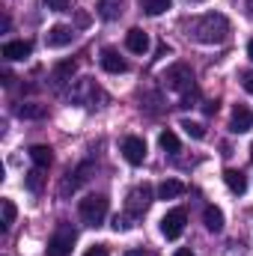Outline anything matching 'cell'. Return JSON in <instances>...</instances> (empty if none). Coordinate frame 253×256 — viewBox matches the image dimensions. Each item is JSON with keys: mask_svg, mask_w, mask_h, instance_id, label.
<instances>
[{"mask_svg": "<svg viewBox=\"0 0 253 256\" xmlns=\"http://www.w3.org/2000/svg\"><path fill=\"white\" fill-rule=\"evenodd\" d=\"M188 33L196 42H202V45H218V42H224L230 36V21L220 12H206V15H200V18L190 21Z\"/></svg>", "mask_w": 253, "mask_h": 256, "instance_id": "6da1fadb", "label": "cell"}, {"mask_svg": "<svg viewBox=\"0 0 253 256\" xmlns=\"http://www.w3.org/2000/svg\"><path fill=\"white\" fill-rule=\"evenodd\" d=\"M108 218V196L104 194H90L80 200V220L86 226H98Z\"/></svg>", "mask_w": 253, "mask_h": 256, "instance_id": "7a4b0ae2", "label": "cell"}, {"mask_svg": "<svg viewBox=\"0 0 253 256\" xmlns=\"http://www.w3.org/2000/svg\"><path fill=\"white\" fill-rule=\"evenodd\" d=\"M164 80H167V86L176 90V92H188V90H194V72H190V66H185V63H176L173 68H167Z\"/></svg>", "mask_w": 253, "mask_h": 256, "instance_id": "3957f363", "label": "cell"}, {"mask_svg": "<svg viewBox=\"0 0 253 256\" xmlns=\"http://www.w3.org/2000/svg\"><path fill=\"white\" fill-rule=\"evenodd\" d=\"M74 238H78L74 230L63 224V226L48 238V256H68L72 254V248H74Z\"/></svg>", "mask_w": 253, "mask_h": 256, "instance_id": "277c9868", "label": "cell"}, {"mask_svg": "<svg viewBox=\"0 0 253 256\" xmlns=\"http://www.w3.org/2000/svg\"><path fill=\"white\" fill-rule=\"evenodd\" d=\"M185 224H188L185 208H173V212H167V214L161 218V232H164V238H179V236L185 232Z\"/></svg>", "mask_w": 253, "mask_h": 256, "instance_id": "5b68a950", "label": "cell"}, {"mask_svg": "<svg viewBox=\"0 0 253 256\" xmlns=\"http://www.w3.org/2000/svg\"><path fill=\"white\" fill-rule=\"evenodd\" d=\"M126 206H128V214H131V218H140V214L152 206V188H149V185H137V188H131Z\"/></svg>", "mask_w": 253, "mask_h": 256, "instance_id": "8992f818", "label": "cell"}, {"mask_svg": "<svg viewBox=\"0 0 253 256\" xmlns=\"http://www.w3.org/2000/svg\"><path fill=\"white\" fill-rule=\"evenodd\" d=\"M253 128V110L244 104H236L232 108V120H230V131L232 134H244Z\"/></svg>", "mask_w": 253, "mask_h": 256, "instance_id": "52a82bcc", "label": "cell"}, {"mask_svg": "<svg viewBox=\"0 0 253 256\" xmlns=\"http://www.w3.org/2000/svg\"><path fill=\"white\" fill-rule=\"evenodd\" d=\"M72 39H74V30L66 27V24H54L45 33V45L48 48H66V45H72Z\"/></svg>", "mask_w": 253, "mask_h": 256, "instance_id": "ba28073f", "label": "cell"}, {"mask_svg": "<svg viewBox=\"0 0 253 256\" xmlns=\"http://www.w3.org/2000/svg\"><path fill=\"white\" fill-rule=\"evenodd\" d=\"M122 155L128 164H143L146 161V143L143 137H126L122 140Z\"/></svg>", "mask_w": 253, "mask_h": 256, "instance_id": "9c48e42d", "label": "cell"}, {"mask_svg": "<svg viewBox=\"0 0 253 256\" xmlns=\"http://www.w3.org/2000/svg\"><path fill=\"white\" fill-rule=\"evenodd\" d=\"M98 60H102V68H104V72H110V74H122V72H128V63L116 54V51H114V48H104Z\"/></svg>", "mask_w": 253, "mask_h": 256, "instance_id": "30bf717a", "label": "cell"}, {"mask_svg": "<svg viewBox=\"0 0 253 256\" xmlns=\"http://www.w3.org/2000/svg\"><path fill=\"white\" fill-rule=\"evenodd\" d=\"M126 45H128L131 54H146V51H149V36H146L140 27H134V30L126 33Z\"/></svg>", "mask_w": 253, "mask_h": 256, "instance_id": "8fae6325", "label": "cell"}, {"mask_svg": "<svg viewBox=\"0 0 253 256\" xmlns=\"http://www.w3.org/2000/svg\"><path fill=\"white\" fill-rule=\"evenodd\" d=\"M30 54H33V45L24 42V39L3 45V57H6V60H24V57H30Z\"/></svg>", "mask_w": 253, "mask_h": 256, "instance_id": "7c38bea8", "label": "cell"}, {"mask_svg": "<svg viewBox=\"0 0 253 256\" xmlns=\"http://www.w3.org/2000/svg\"><path fill=\"white\" fill-rule=\"evenodd\" d=\"M30 158H33V164L36 167H51V161H54V152H51V146H45V143H36V146H30Z\"/></svg>", "mask_w": 253, "mask_h": 256, "instance_id": "4fadbf2b", "label": "cell"}, {"mask_svg": "<svg viewBox=\"0 0 253 256\" xmlns=\"http://www.w3.org/2000/svg\"><path fill=\"white\" fill-rule=\"evenodd\" d=\"M202 220H206V230H208V232H220V230H224V212H220L218 206H206Z\"/></svg>", "mask_w": 253, "mask_h": 256, "instance_id": "5bb4252c", "label": "cell"}, {"mask_svg": "<svg viewBox=\"0 0 253 256\" xmlns=\"http://www.w3.org/2000/svg\"><path fill=\"white\" fill-rule=\"evenodd\" d=\"M15 114H18L21 120H45L48 108H45V104H36V102H27V104H18Z\"/></svg>", "mask_w": 253, "mask_h": 256, "instance_id": "9a60e30c", "label": "cell"}, {"mask_svg": "<svg viewBox=\"0 0 253 256\" xmlns=\"http://www.w3.org/2000/svg\"><path fill=\"white\" fill-rule=\"evenodd\" d=\"M185 194V185L179 182V179H164L161 185H158V196L161 200H176V196H182Z\"/></svg>", "mask_w": 253, "mask_h": 256, "instance_id": "2e32d148", "label": "cell"}, {"mask_svg": "<svg viewBox=\"0 0 253 256\" xmlns=\"http://www.w3.org/2000/svg\"><path fill=\"white\" fill-rule=\"evenodd\" d=\"M224 182H226V188H230L232 194H244L248 191V179H244L242 170H226V173H224Z\"/></svg>", "mask_w": 253, "mask_h": 256, "instance_id": "e0dca14e", "label": "cell"}, {"mask_svg": "<svg viewBox=\"0 0 253 256\" xmlns=\"http://www.w3.org/2000/svg\"><path fill=\"white\" fill-rule=\"evenodd\" d=\"M120 12H122V3H120V0H98V15H102L104 21L120 18Z\"/></svg>", "mask_w": 253, "mask_h": 256, "instance_id": "ac0fdd59", "label": "cell"}, {"mask_svg": "<svg viewBox=\"0 0 253 256\" xmlns=\"http://www.w3.org/2000/svg\"><path fill=\"white\" fill-rule=\"evenodd\" d=\"M140 6H143L146 15H161V12L170 9V0H140Z\"/></svg>", "mask_w": 253, "mask_h": 256, "instance_id": "d6986e66", "label": "cell"}, {"mask_svg": "<svg viewBox=\"0 0 253 256\" xmlns=\"http://www.w3.org/2000/svg\"><path fill=\"white\" fill-rule=\"evenodd\" d=\"M24 185L30 188L33 194H39L42 191V185H45V176H42V167H36V170H30L27 173V179H24Z\"/></svg>", "mask_w": 253, "mask_h": 256, "instance_id": "ffe728a7", "label": "cell"}, {"mask_svg": "<svg viewBox=\"0 0 253 256\" xmlns=\"http://www.w3.org/2000/svg\"><path fill=\"white\" fill-rule=\"evenodd\" d=\"M158 143H161V149L164 152H179V137L173 134V131H161V137H158Z\"/></svg>", "mask_w": 253, "mask_h": 256, "instance_id": "44dd1931", "label": "cell"}, {"mask_svg": "<svg viewBox=\"0 0 253 256\" xmlns=\"http://www.w3.org/2000/svg\"><path fill=\"white\" fill-rule=\"evenodd\" d=\"M12 224H15V202H12V200H3V224H0V226L9 230Z\"/></svg>", "mask_w": 253, "mask_h": 256, "instance_id": "7402d4cb", "label": "cell"}, {"mask_svg": "<svg viewBox=\"0 0 253 256\" xmlns=\"http://www.w3.org/2000/svg\"><path fill=\"white\" fill-rule=\"evenodd\" d=\"M182 128H185V134H188V137H194V140H202V137H206V128L200 126V122L182 120Z\"/></svg>", "mask_w": 253, "mask_h": 256, "instance_id": "603a6c76", "label": "cell"}, {"mask_svg": "<svg viewBox=\"0 0 253 256\" xmlns=\"http://www.w3.org/2000/svg\"><path fill=\"white\" fill-rule=\"evenodd\" d=\"M72 74H74V63H60L57 66V72H54V80L63 84V80H68Z\"/></svg>", "mask_w": 253, "mask_h": 256, "instance_id": "cb8c5ba5", "label": "cell"}, {"mask_svg": "<svg viewBox=\"0 0 253 256\" xmlns=\"http://www.w3.org/2000/svg\"><path fill=\"white\" fill-rule=\"evenodd\" d=\"M42 3H45L48 9H54V12H68V9H72L68 0H42Z\"/></svg>", "mask_w": 253, "mask_h": 256, "instance_id": "d4e9b609", "label": "cell"}, {"mask_svg": "<svg viewBox=\"0 0 253 256\" xmlns=\"http://www.w3.org/2000/svg\"><path fill=\"white\" fill-rule=\"evenodd\" d=\"M128 226H131V214H116V218H114V230H116V232H122Z\"/></svg>", "mask_w": 253, "mask_h": 256, "instance_id": "484cf974", "label": "cell"}, {"mask_svg": "<svg viewBox=\"0 0 253 256\" xmlns=\"http://www.w3.org/2000/svg\"><path fill=\"white\" fill-rule=\"evenodd\" d=\"M84 256H108V248H104V244H92Z\"/></svg>", "mask_w": 253, "mask_h": 256, "instance_id": "4316f807", "label": "cell"}, {"mask_svg": "<svg viewBox=\"0 0 253 256\" xmlns=\"http://www.w3.org/2000/svg\"><path fill=\"white\" fill-rule=\"evenodd\" d=\"M122 256H155L152 250H126Z\"/></svg>", "mask_w": 253, "mask_h": 256, "instance_id": "83f0119b", "label": "cell"}, {"mask_svg": "<svg viewBox=\"0 0 253 256\" xmlns=\"http://www.w3.org/2000/svg\"><path fill=\"white\" fill-rule=\"evenodd\" d=\"M202 110H206V114H214V110H218V102H206Z\"/></svg>", "mask_w": 253, "mask_h": 256, "instance_id": "f1b7e54d", "label": "cell"}, {"mask_svg": "<svg viewBox=\"0 0 253 256\" xmlns=\"http://www.w3.org/2000/svg\"><path fill=\"white\" fill-rule=\"evenodd\" d=\"M173 256H194V250H188V248H179Z\"/></svg>", "mask_w": 253, "mask_h": 256, "instance_id": "f546056e", "label": "cell"}, {"mask_svg": "<svg viewBox=\"0 0 253 256\" xmlns=\"http://www.w3.org/2000/svg\"><path fill=\"white\" fill-rule=\"evenodd\" d=\"M244 86H248V92H250V96H253V74H250V78H248V80H244Z\"/></svg>", "mask_w": 253, "mask_h": 256, "instance_id": "4dcf8cb0", "label": "cell"}, {"mask_svg": "<svg viewBox=\"0 0 253 256\" xmlns=\"http://www.w3.org/2000/svg\"><path fill=\"white\" fill-rule=\"evenodd\" d=\"M248 57L253 60V39H250V45H248Z\"/></svg>", "mask_w": 253, "mask_h": 256, "instance_id": "1f68e13d", "label": "cell"}, {"mask_svg": "<svg viewBox=\"0 0 253 256\" xmlns=\"http://www.w3.org/2000/svg\"><path fill=\"white\" fill-rule=\"evenodd\" d=\"M248 9H250V12H253V0H250V3H248Z\"/></svg>", "mask_w": 253, "mask_h": 256, "instance_id": "d6a6232c", "label": "cell"}, {"mask_svg": "<svg viewBox=\"0 0 253 256\" xmlns=\"http://www.w3.org/2000/svg\"><path fill=\"white\" fill-rule=\"evenodd\" d=\"M190 3H200V0H190Z\"/></svg>", "mask_w": 253, "mask_h": 256, "instance_id": "836d02e7", "label": "cell"}]
</instances>
